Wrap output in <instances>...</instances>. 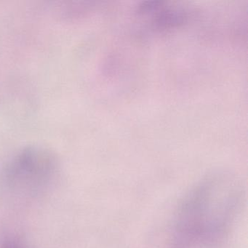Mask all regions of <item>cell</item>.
<instances>
[{
  "instance_id": "obj_2",
  "label": "cell",
  "mask_w": 248,
  "mask_h": 248,
  "mask_svg": "<svg viewBox=\"0 0 248 248\" xmlns=\"http://www.w3.org/2000/svg\"><path fill=\"white\" fill-rule=\"evenodd\" d=\"M57 167V159L51 151L42 146H27L7 163L4 184L16 195H37L51 183Z\"/></svg>"
},
{
  "instance_id": "obj_1",
  "label": "cell",
  "mask_w": 248,
  "mask_h": 248,
  "mask_svg": "<svg viewBox=\"0 0 248 248\" xmlns=\"http://www.w3.org/2000/svg\"><path fill=\"white\" fill-rule=\"evenodd\" d=\"M242 181L226 171L202 178L180 202L170 232V248H211L230 232L242 209Z\"/></svg>"
},
{
  "instance_id": "obj_3",
  "label": "cell",
  "mask_w": 248,
  "mask_h": 248,
  "mask_svg": "<svg viewBox=\"0 0 248 248\" xmlns=\"http://www.w3.org/2000/svg\"><path fill=\"white\" fill-rule=\"evenodd\" d=\"M100 2H64L59 8L63 18H77L87 16L99 8Z\"/></svg>"
},
{
  "instance_id": "obj_4",
  "label": "cell",
  "mask_w": 248,
  "mask_h": 248,
  "mask_svg": "<svg viewBox=\"0 0 248 248\" xmlns=\"http://www.w3.org/2000/svg\"><path fill=\"white\" fill-rule=\"evenodd\" d=\"M0 248H30V247L16 235L7 234L0 239Z\"/></svg>"
}]
</instances>
